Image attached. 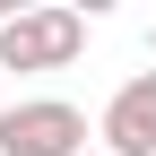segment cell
Masks as SVG:
<instances>
[{"label": "cell", "mask_w": 156, "mask_h": 156, "mask_svg": "<svg viewBox=\"0 0 156 156\" xmlns=\"http://www.w3.org/2000/svg\"><path fill=\"white\" fill-rule=\"evenodd\" d=\"M87 52V17L78 9H17L0 26V69H69Z\"/></svg>", "instance_id": "6da1fadb"}, {"label": "cell", "mask_w": 156, "mask_h": 156, "mask_svg": "<svg viewBox=\"0 0 156 156\" xmlns=\"http://www.w3.org/2000/svg\"><path fill=\"white\" fill-rule=\"evenodd\" d=\"M0 156H87V113L61 95H26L0 113Z\"/></svg>", "instance_id": "7a4b0ae2"}, {"label": "cell", "mask_w": 156, "mask_h": 156, "mask_svg": "<svg viewBox=\"0 0 156 156\" xmlns=\"http://www.w3.org/2000/svg\"><path fill=\"white\" fill-rule=\"evenodd\" d=\"M104 156H156V69L122 78V95L104 104Z\"/></svg>", "instance_id": "3957f363"}, {"label": "cell", "mask_w": 156, "mask_h": 156, "mask_svg": "<svg viewBox=\"0 0 156 156\" xmlns=\"http://www.w3.org/2000/svg\"><path fill=\"white\" fill-rule=\"evenodd\" d=\"M87 156H104V147H87Z\"/></svg>", "instance_id": "277c9868"}]
</instances>
